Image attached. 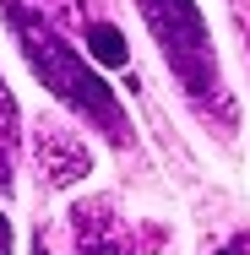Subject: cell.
<instances>
[{"label": "cell", "mask_w": 250, "mask_h": 255, "mask_svg": "<svg viewBox=\"0 0 250 255\" xmlns=\"http://www.w3.org/2000/svg\"><path fill=\"white\" fill-rule=\"evenodd\" d=\"M136 11L147 16L152 38L169 60L174 82L191 93V103H218V114L229 120V98H223V76H218V54L207 38V22H201L196 0H136Z\"/></svg>", "instance_id": "7a4b0ae2"}, {"label": "cell", "mask_w": 250, "mask_h": 255, "mask_svg": "<svg viewBox=\"0 0 250 255\" xmlns=\"http://www.w3.org/2000/svg\"><path fill=\"white\" fill-rule=\"evenodd\" d=\"M218 255H250V234H234V245H229V250H218Z\"/></svg>", "instance_id": "52a82bcc"}, {"label": "cell", "mask_w": 250, "mask_h": 255, "mask_svg": "<svg viewBox=\"0 0 250 255\" xmlns=\"http://www.w3.org/2000/svg\"><path fill=\"white\" fill-rule=\"evenodd\" d=\"M33 157H38V168H44L49 185H76V179L93 168L87 147H82L71 130H60V125H38V130H33Z\"/></svg>", "instance_id": "277c9868"}, {"label": "cell", "mask_w": 250, "mask_h": 255, "mask_svg": "<svg viewBox=\"0 0 250 255\" xmlns=\"http://www.w3.org/2000/svg\"><path fill=\"white\" fill-rule=\"evenodd\" d=\"M0 255H11V223L0 217Z\"/></svg>", "instance_id": "ba28073f"}, {"label": "cell", "mask_w": 250, "mask_h": 255, "mask_svg": "<svg viewBox=\"0 0 250 255\" xmlns=\"http://www.w3.org/2000/svg\"><path fill=\"white\" fill-rule=\"evenodd\" d=\"M16 147H22V130H16V98L0 76V190H11V168H16Z\"/></svg>", "instance_id": "5b68a950"}, {"label": "cell", "mask_w": 250, "mask_h": 255, "mask_svg": "<svg viewBox=\"0 0 250 255\" xmlns=\"http://www.w3.org/2000/svg\"><path fill=\"white\" fill-rule=\"evenodd\" d=\"M33 255H49V250H44V245H33Z\"/></svg>", "instance_id": "30bf717a"}, {"label": "cell", "mask_w": 250, "mask_h": 255, "mask_svg": "<svg viewBox=\"0 0 250 255\" xmlns=\"http://www.w3.org/2000/svg\"><path fill=\"white\" fill-rule=\"evenodd\" d=\"M49 5H82V0H49Z\"/></svg>", "instance_id": "9c48e42d"}, {"label": "cell", "mask_w": 250, "mask_h": 255, "mask_svg": "<svg viewBox=\"0 0 250 255\" xmlns=\"http://www.w3.org/2000/svg\"><path fill=\"white\" fill-rule=\"evenodd\" d=\"M87 44H93V54H98L103 65H125V38H120V27L93 22V27H87Z\"/></svg>", "instance_id": "8992f818"}, {"label": "cell", "mask_w": 250, "mask_h": 255, "mask_svg": "<svg viewBox=\"0 0 250 255\" xmlns=\"http://www.w3.org/2000/svg\"><path fill=\"white\" fill-rule=\"evenodd\" d=\"M0 11H5V27H11V38H16L22 60L33 65V76H38V82H44L65 109H76L82 120H93L109 141H125L131 130H125V114H120L114 93L103 87L98 71H93V65H87V60H82V54H76V49L49 27V16L33 11L27 0H0Z\"/></svg>", "instance_id": "6da1fadb"}, {"label": "cell", "mask_w": 250, "mask_h": 255, "mask_svg": "<svg viewBox=\"0 0 250 255\" xmlns=\"http://www.w3.org/2000/svg\"><path fill=\"white\" fill-rule=\"evenodd\" d=\"M71 239H76V255H136L114 217V201H82L71 212Z\"/></svg>", "instance_id": "3957f363"}]
</instances>
